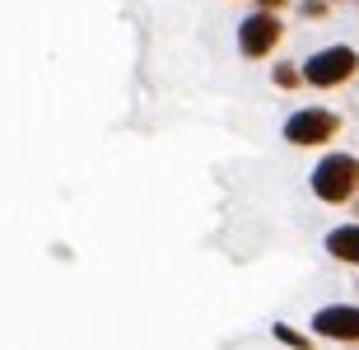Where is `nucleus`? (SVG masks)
<instances>
[{
	"instance_id": "nucleus-12",
	"label": "nucleus",
	"mask_w": 359,
	"mask_h": 350,
	"mask_svg": "<svg viewBox=\"0 0 359 350\" xmlns=\"http://www.w3.org/2000/svg\"><path fill=\"white\" fill-rule=\"evenodd\" d=\"M355 5H359V0H355Z\"/></svg>"
},
{
	"instance_id": "nucleus-1",
	"label": "nucleus",
	"mask_w": 359,
	"mask_h": 350,
	"mask_svg": "<svg viewBox=\"0 0 359 350\" xmlns=\"http://www.w3.org/2000/svg\"><path fill=\"white\" fill-rule=\"evenodd\" d=\"M308 191L322 206H350L359 196V154L355 149H322L308 173Z\"/></svg>"
},
{
	"instance_id": "nucleus-4",
	"label": "nucleus",
	"mask_w": 359,
	"mask_h": 350,
	"mask_svg": "<svg viewBox=\"0 0 359 350\" xmlns=\"http://www.w3.org/2000/svg\"><path fill=\"white\" fill-rule=\"evenodd\" d=\"M233 42H238V56L243 61H266V56L280 52V42H285V19L276 10H248L233 28Z\"/></svg>"
},
{
	"instance_id": "nucleus-10",
	"label": "nucleus",
	"mask_w": 359,
	"mask_h": 350,
	"mask_svg": "<svg viewBox=\"0 0 359 350\" xmlns=\"http://www.w3.org/2000/svg\"><path fill=\"white\" fill-rule=\"evenodd\" d=\"M252 5H257V10H276V14H285L294 0H252Z\"/></svg>"
},
{
	"instance_id": "nucleus-5",
	"label": "nucleus",
	"mask_w": 359,
	"mask_h": 350,
	"mask_svg": "<svg viewBox=\"0 0 359 350\" xmlns=\"http://www.w3.org/2000/svg\"><path fill=\"white\" fill-rule=\"evenodd\" d=\"M308 332L332 346H359V299H332V304L313 309Z\"/></svg>"
},
{
	"instance_id": "nucleus-3",
	"label": "nucleus",
	"mask_w": 359,
	"mask_h": 350,
	"mask_svg": "<svg viewBox=\"0 0 359 350\" xmlns=\"http://www.w3.org/2000/svg\"><path fill=\"white\" fill-rule=\"evenodd\" d=\"M299 70H304V89H346L359 75V47H350V42L313 47L299 61Z\"/></svg>"
},
{
	"instance_id": "nucleus-6",
	"label": "nucleus",
	"mask_w": 359,
	"mask_h": 350,
	"mask_svg": "<svg viewBox=\"0 0 359 350\" xmlns=\"http://www.w3.org/2000/svg\"><path fill=\"white\" fill-rule=\"evenodd\" d=\"M322 253L332 257L336 267L359 271V220H346V224H332L322 234Z\"/></svg>"
},
{
	"instance_id": "nucleus-7",
	"label": "nucleus",
	"mask_w": 359,
	"mask_h": 350,
	"mask_svg": "<svg viewBox=\"0 0 359 350\" xmlns=\"http://www.w3.org/2000/svg\"><path fill=\"white\" fill-rule=\"evenodd\" d=\"M271 341L285 350H313V332H304V327H294V323H271Z\"/></svg>"
},
{
	"instance_id": "nucleus-2",
	"label": "nucleus",
	"mask_w": 359,
	"mask_h": 350,
	"mask_svg": "<svg viewBox=\"0 0 359 350\" xmlns=\"http://www.w3.org/2000/svg\"><path fill=\"white\" fill-rule=\"evenodd\" d=\"M346 131V117L327 103H304L280 121V140L290 149H332V140Z\"/></svg>"
},
{
	"instance_id": "nucleus-8",
	"label": "nucleus",
	"mask_w": 359,
	"mask_h": 350,
	"mask_svg": "<svg viewBox=\"0 0 359 350\" xmlns=\"http://www.w3.org/2000/svg\"><path fill=\"white\" fill-rule=\"evenodd\" d=\"M271 84H276L280 94L304 89V70H299V61H276V66H271Z\"/></svg>"
},
{
	"instance_id": "nucleus-9",
	"label": "nucleus",
	"mask_w": 359,
	"mask_h": 350,
	"mask_svg": "<svg viewBox=\"0 0 359 350\" xmlns=\"http://www.w3.org/2000/svg\"><path fill=\"white\" fill-rule=\"evenodd\" d=\"M294 10L304 14V19H327L336 5H332V0H294Z\"/></svg>"
},
{
	"instance_id": "nucleus-11",
	"label": "nucleus",
	"mask_w": 359,
	"mask_h": 350,
	"mask_svg": "<svg viewBox=\"0 0 359 350\" xmlns=\"http://www.w3.org/2000/svg\"><path fill=\"white\" fill-rule=\"evenodd\" d=\"M332 5H355V0H332Z\"/></svg>"
}]
</instances>
